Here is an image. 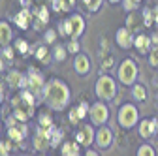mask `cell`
Returning <instances> with one entry per match:
<instances>
[{"instance_id": "obj_1", "label": "cell", "mask_w": 158, "mask_h": 156, "mask_svg": "<svg viewBox=\"0 0 158 156\" xmlns=\"http://www.w3.org/2000/svg\"><path fill=\"white\" fill-rule=\"evenodd\" d=\"M42 102L45 104V107H49L51 111H66V107L72 102V92L66 81L53 77V79L45 81L44 90H42Z\"/></svg>"}, {"instance_id": "obj_2", "label": "cell", "mask_w": 158, "mask_h": 156, "mask_svg": "<svg viewBox=\"0 0 158 156\" xmlns=\"http://www.w3.org/2000/svg\"><path fill=\"white\" fill-rule=\"evenodd\" d=\"M40 98L28 88H21L13 98H11V113L17 117L19 121L28 122L32 117L36 115V104Z\"/></svg>"}, {"instance_id": "obj_3", "label": "cell", "mask_w": 158, "mask_h": 156, "mask_svg": "<svg viewBox=\"0 0 158 156\" xmlns=\"http://www.w3.org/2000/svg\"><path fill=\"white\" fill-rule=\"evenodd\" d=\"M85 27H87V23H85V19H83V15H79V13H70L68 17H64L60 23H58V34H60L62 38H73V40H79V38L83 36V32H85Z\"/></svg>"}, {"instance_id": "obj_4", "label": "cell", "mask_w": 158, "mask_h": 156, "mask_svg": "<svg viewBox=\"0 0 158 156\" xmlns=\"http://www.w3.org/2000/svg\"><path fill=\"white\" fill-rule=\"evenodd\" d=\"M94 94L98 100H104V102H111L115 100V94H117V81L113 79L111 75L104 73L96 79L94 83Z\"/></svg>"}, {"instance_id": "obj_5", "label": "cell", "mask_w": 158, "mask_h": 156, "mask_svg": "<svg viewBox=\"0 0 158 156\" xmlns=\"http://www.w3.org/2000/svg\"><path fill=\"white\" fill-rule=\"evenodd\" d=\"M137 64L134 58H124V60L118 64V70H117V77H118V83L124 85V87H132L135 81H137Z\"/></svg>"}, {"instance_id": "obj_6", "label": "cell", "mask_w": 158, "mask_h": 156, "mask_svg": "<svg viewBox=\"0 0 158 156\" xmlns=\"http://www.w3.org/2000/svg\"><path fill=\"white\" fill-rule=\"evenodd\" d=\"M117 122L121 128L124 130H132L137 122H139V111L134 104H123L121 109H118V115H117Z\"/></svg>"}, {"instance_id": "obj_7", "label": "cell", "mask_w": 158, "mask_h": 156, "mask_svg": "<svg viewBox=\"0 0 158 156\" xmlns=\"http://www.w3.org/2000/svg\"><path fill=\"white\" fill-rule=\"evenodd\" d=\"M89 119H90V122H92L96 128H98V126H104V124L109 121V107H107V102L98 100V102L90 104Z\"/></svg>"}, {"instance_id": "obj_8", "label": "cell", "mask_w": 158, "mask_h": 156, "mask_svg": "<svg viewBox=\"0 0 158 156\" xmlns=\"http://www.w3.org/2000/svg\"><path fill=\"white\" fill-rule=\"evenodd\" d=\"M94 138H96V126L92 122H81L77 124V130L73 133V139L81 145V147H90L94 145Z\"/></svg>"}, {"instance_id": "obj_9", "label": "cell", "mask_w": 158, "mask_h": 156, "mask_svg": "<svg viewBox=\"0 0 158 156\" xmlns=\"http://www.w3.org/2000/svg\"><path fill=\"white\" fill-rule=\"evenodd\" d=\"M44 85H45V79H44V73L40 72L38 68H28L27 72V88L32 90L40 102H42V90H44Z\"/></svg>"}, {"instance_id": "obj_10", "label": "cell", "mask_w": 158, "mask_h": 156, "mask_svg": "<svg viewBox=\"0 0 158 156\" xmlns=\"http://www.w3.org/2000/svg\"><path fill=\"white\" fill-rule=\"evenodd\" d=\"M6 133H8V138H10L15 145H21V143L28 138V124H27L25 121H19L17 124L8 126V128H6Z\"/></svg>"}, {"instance_id": "obj_11", "label": "cell", "mask_w": 158, "mask_h": 156, "mask_svg": "<svg viewBox=\"0 0 158 156\" xmlns=\"http://www.w3.org/2000/svg\"><path fill=\"white\" fill-rule=\"evenodd\" d=\"M32 147L38 152H45L51 149V139H49V130L38 126L34 132V138H32Z\"/></svg>"}, {"instance_id": "obj_12", "label": "cell", "mask_w": 158, "mask_h": 156, "mask_svg": "<svg viewBox=\"0 0 158 156\" xmlns=\"http://www.w3.org/2000/svg\"><path fill=\"white\" fill-rule=\"evenodd\" d=\"M94 145L100 149V150H106L113 145V132L109 126H98L96 128V138H94Z\"/></svg>"}, {"instance_id": "obj_13", "label": "cell", "mask_w": 158, "mask_h": 156, "mask_svg": "<svg viewBox=\"0 0 158 156\" xmlns=\"http://www.w3.org/2000/svg\"><path fill=\"white\" fill-rule=\"evenodd\" d=\"M11 19H13V25H15L17 28L28 30V28L32 27V21H34V13H32L30 8H21Z\"/></svg>"}, {"instance_id": "obj_14", "label": "cell", "mask_w": 158, "mask_h": 156, "mask_svg": "<svg viewBox=\"0 0 158 156\" xmlns=\"http://www.w3.org/2000/svg\"><path fill=\"white\" fill-rule=\"evenodd\" d=\"M34 21H32V27L36 30H42L45 25H49V6L47 4H38L34 10Z\"/></svg>"}, {"instance_id": "obj_15", "label": "cell", "mask_w": 158, "mask_h": 156, "mask_svg": "<svg viewBox=\"0 0 158 156\" xmlns=\"http://www.w3.org/2000/svg\"><path fill=\"white\" fill-rule=\"evenodd\" d=\"M4 81L10 88H15V90L27 88V73H21L19 70H10L4 77Z\"/></svg>"}, {"instance_id": "obj_16", "label": "cell", "mask_w": 158, "mask_h": 156, "mask_svg": "<svg viewBox=\"0 0 158 156\" xmlns=\"http://www.w3.org/2000/svg\"><path fill=\"white\" fill-rule=\"evenodd\" d=\"M92 70V62H90V56L85 53H77L73 55V72L77 75H87Z\"/></svg>"}, {"instance_id": "obj_17", "label": "cell", "mask_w": 158, "mask_h": 156, "mask_svg": "<svg viewBox=\"0 0 158 156\" xmlns=\"http://www.w3.org/2000/svg\"><path fill=\"white\" fill-rule=\"evenodd\" d=\"M115 42H117V45L121 47V49H132V45H134V36H132V30L128 28V27H121L117 32H115Z\"/></svg>"}, {"instance_id": "obj_18", "label": "cell", "mask_w": 158, "mask_h": 156, "mask_svg": "<svg viewBox=\"0 0 158 156\" xmlns=\"http://www.w3.org/2000/svg\"><path fill=\"white\" fill-rule=\"evenodd\" d=\"M156 122H158V119H143L139 124H137V132H139V138H143V139L152 138L154 132H156Z\"/></svg>"}, {"instance_id": "obj_19", "label": "cell", "mask_w": 158, "mask_h": 156, "mask_svg": "<svg viewBox=\"0 0 158 156\" xmlns=\"http://www.w3.org/2000/svg\"><path fill=\"white\" fill-rule=\"evenodd\" d=\"M151 43H152V38L147 36V34H137L134 38V47H135V51L139 55H149Z\"/></svg>"}, {"instance_id": "obj_20", "label": "cell", "mask_w": 158, "mask_h": 156, "mask_svg": "<svg viewBox=\"0 0 158 156\" xmlns=\"http://www.w3.org/2000/svg\"><path fill=\"white\" fill-rule=\"evenodd\" d=\"M13 40V28L8 21H0V47H4V45H10Z\"/></svg>"}, {"instance_id": "obj_21", "label": "cell", "mask_w": 158, "mask_h": 156, "mask_svg": "<svg viewBox=\"0 0 158 156\" xmlns=\"http://www.w3.org/2000/svg\"><path fill=\"white\" fill-rule=\"evenodd\" d=\"M60 154H62V156H79V154H81V145H79L75 139L62 141V145H60Z\"/></svg>"}, {"instance_id": "obj_22", "label": "cell", "mask_w": 158, "mask_h": 156, "mask_svg": "<svg viewBox=\"0 0 158 156\" xmlns=\"http://www.w3.org/2000/svg\"><path fill=\"white\" fill-rule=\"evenodd\" d=\"M64 138V132L60 128H56L55 124L49 128V139H51V149H58V145H62Z\"/></svg>"}, {"instance_id": "obj_23", "label": "cell", "mask_w": 158, "mask_h": 156, "mask_svg": "<svg viewBox=\"0 0 158 156\" xmlns=\"http://www.w3.org/2000/svg\"><path fill=\"white\" fill-rule=\"evenodd\" d=\"M34 56L38 58L40 62H44V64H49V62H51V58H53V53L49 51L47 43H44V45L36 47V51H34Z\"/></svg>"}, {"instance_id": "obj_24", "label": "cell", "mask_w": 158, "mask_h": 156, "mask_svg": "<svg viewBox=\"0 0 158 156\" xmlns=\"http://www.w3.org/2000/svg\"><path fill=\"white\" fill-rule=\"evenodd\" d=\"M51 53H53V60H56V62H64L66 56L70 55L68 49H66V45H60V43H56Z\"/></svg>"}, {"instance_id": "obj_25", "label": "cell", "mask_w": 158, "mask_h": 156, "mask_svg": "<svg viewBox=\"0 0 158 156\" xmlns=\"http://www.w3.org/2000/svg\"><path fill=\"white\" fill-rule=\"evenodd\" d=\"M132 98L137 100V102H145L147 100V90H145V87L139 85V83H134L132 85Z\"/></svg>"}, {"instance_id": "obj_26", "label": "cell", "mask_w": 158, "mask_h": 156, "mask_svg": "<svg viewBox=\"0 0 158 156\" xmlns=\"http://www.w3.org/2000/svg\"><path fill=\"white\" fill-rule=\"evenodd\" d=\"M13 47H15V51L19 55H27L30 51V45H28V42L25 40V38H15V40H13Z\"/></svg>"}, {"instance_id": "obj_27", "label": "cell", "mask_w": 158, "mask_h": 156, "mask_svg": "<svg viewBox=\"0 0 158 156\" xmlns=\"http://www.w3.org/2000/svg\"><path fill=\"white\" fill-rule=\"evenodd\" d=\"M53 124H55V122H53V117H51L49 113H40V115H38V126L49 130Z\"/></svg>"}, {"instance_id": "obj_28", "label": "cell", "mask_w": 158, "mask_h": 156, "mask_svg": "<svg viewBox=\"0 0 158 156\" xmlns=\"http://www.w3.org/2000/svg\"><path fill=\"white\" fill-rule=\"evenodd\" d=\"M102 4H104V0H85V2H83L85 10H87L89 13H96L98 10L102 8Z\"/></svg>"}, {"instance_id": "obj_29", "label": "cell", "mask_w": 158, "mask_h": 156, "mask_svg": "<svg viewBox=\"0 0 158 156\" xmlns=\"http://www.w3.org/2000/svg\"><path fill=\"white\" fill-rule=\"evenodd\" d=\"M13 141L10 139V138H6V139H2L0 141V156H8L10 152H11V149H13Z\"/></svg>"}, {"instance_id": "obj_30", "label": "cell", "mask_w": 158, "mask_h": 156, "mask_svg": "<svg viewBox=\"0 0 158 156\" xmlns=\"http://www.w3.org/2000/svg\"><path fill=\"white\" fill-rule=\"evenodd\" d=\"M56 36H58V30H55V28H47V30L44 32V43L53 45V43L56 42Z\"/></svg>"}, {"instance_id": "obj_31", "label": "cell", "mask_w": 158, "mask_h": 156, "mask_svg": "<svg viewBox=\"0 0 158 156\" xmlns=\"http://www.w3.org/2000/svg\"><path fill=\"white\" fill-rule=\"evenodd\" d=\"M154 17H156V13H154L152 10H149V8H143V25H145L147 28L154 25Z\"/></svg>"}, {"instance_id": "obj_32", "label": "cell", "mask_w": 158, "mask_h": 156, "mask_svg": "<svg viewBox=\"0 0 158 156\" xmlns=\"http://www.w3.org/2000/svg\"><path fill=\"white\" fill-rule=\"evenodd\" d=\"M89 109H90V105H89L87 102H81V104L75 107V113H77V117H79V121H83L85 117H89Z\"/></svg>"}, {"instance_id": "obj_33", "label": "cell", "mask_w": 158, "mask_h": 156, "mask_svg": "<svg viewBox=\"0 0 158 156\" xmlns=\"http://www.w3.org/2000/svg\"><path fill=\"white\" fill-rule=\"evenodd\" d=\"M66 49L70 55H77V53H81V45H79V40H73V38H70L68 43H66Z\"/></svg>"}, {"instance_id": "obj_34", "label": "cell", "mask_w": 158, "mask_h": 156, "mask_svg": "<svg viewBox=\"0 0 158 156\" xmlns=\"http://www.w3.org/2000/svg\"><path fill=\"white\" fill-rule=\"evenodd\" d=\"M137 156H154L156 152H154V149L149 145V143H143V145H139L137 147V152H135Z\"/></svg>"}, {"instance_id": "obj_35", "label": "cell", "mask_w": 158, "mask_h": 156, "mask_svg": "<svg viewBox=\"0 0 158 156\" xmlns=\"http://www.w3.org/2000/svg\"><path fill=\"white\" fill-rule=\"evenodd\" d=\"M17 51H15V47H10V45H4L2 47V51H0V56H4L6 60H11L13 58V55H15Z\"/></svg>"}, {"instance_id": "obj_36", "label": "cell", "mask_w": 158, "mask_h": 156, "mask_svg": "<svg viewBox=\"0 0 158 156\" xmlns=\"http://www.w3.org/2000/svg\"><path fill=\"white\" fill-rule=\"evenodd\" d=\"M149 64L152 68H158V47H152L149 51Z\"/></svg>"}, {"instance_id": "obj_37", "label": "cell", "mask_w": 158, "mask_h": 156, "mask_svg": "<svg viewBox=\"0 0 158 156\" xmlns=\"http://www.w3.org/2000/svg\"><path fill=\"white\" fill-rule=\"evenodd\" d=\"M121 4H123V8H124L128 13H130V11H135L137 8H139V2H135V0H123Z\"/></svg>"}, {"instance_id": "obj_38", "label": "cell", "mask_w": 158, "mask_h": 156, "mask_svg": "<svg viewBox=\"0 0 158 156\" xmlns=\"http://www.w3.org/2000/svg\"><path fill=\"white\" fill-rule=\"evenodd\" d=\"M60 6H62V11L64 13H70L75 6V0H60Z\"/></svg>"}, {"instance_id": "obj_39", "label": "cell", "mask_w": 158, "mask_h": 156, "mask_svg": "<svg viewBox=\"0 0 158 156\" xmlns=\"http://www.w3.org/2000/svg\"><path fill=\"white\" fill-rule=\"evenodd\" d=\"M4 100H6V87H4L2 81H0V105L4 104Z\"/></svg>"}, {"instance_id": "obj_40", "label": "cell", "mask_w": 158, "mask_h": 156, "mask_svg": "<svg viewBox=\"0 0 158 156\" xmlns=\"http://www.w3.org/2000/svg\"><path fill=\"white\" fill-rule=\"evenodd\" d=\"M102 66H106V68H111V66H113V58H111V56H107L106 60L102 62Z\"/></svg>"}, {"instance_id": "obj_41", "label": "cell", "mask_w": 158, "mask_h": 156, "mask_svg": "<svg viewBox=\"0 0 158 156\" xmlns=\"http://www.w3.org/2000/svg\"><path fill=\"white\" fill-rule=\"evenodd\" d=\"M19 4H21V8H30L32 0H19Z\"/></svg>"}, {"instance_id": "obj_42", "label": "cell", "mask_w": 158, "mask_h": 156, "mask_svg": "<svg viewBox=\"0 0 158 156\" xmlns=\"http://www.w3.org/2000/svg\"><path fill=\"white\" fill-rule=\"evenodd\" d=\"M4 70H6V58L0 56V73H4Z\"/></svg>"}, {"instance_id": "obj_43", "label": "cell", "mask_w": 158, "mask_h": 156, "mask_svg": "<svg viewBox=\"0 0 158 156\" xmlns=\"http://www.w3.org/2000/svg\"><path fill=\"white\" fill-rule=\"evenodd\" d=\"M85 154H87V156H96L98 152H96V150H92L90 147H87V152H85Z\"/></svg>"}, {"instance_id": "obj_44", "label": "cell", "mask_w": 158, "mask_h": 156, "mask_svg": "<svg viewBox=\"0 0 158 156\" xmlns=\"http://www.w3.org/2000/svg\"><path fill=\"white\" fill-rule=\"evenodd\" d=\"M154 13H156V17H154V23H156V27H158V8L154 10Z\"/></svg>"}, {"instance_id": "obj_45", "label": "cell", "mask_w": 158, "mask_h": 156, "mask_svg": "<svg viewBox=\"0 0 158 156\" xmlns=\"http://www.w3.org/2000/svg\"><path fill=\"white\" fill-rule=\"evenodd\" d=\"M109 4H118V2H123V0H107Z\"/></svg>"}, {"instance_id": "obj_46", "label": "cell", "mask_w": 158, "mask_h": 156, "mask_svg": "<svg viewBox=\"0 0 158 156\" xmlns=\"http://www.w3.org/2000/svg\"><path fill=\"white\" fill-rule=\"evenodd\" d=\"M156 132H158V122H156Z\"/></svg>"}, {"instance_id": "obj_47", "label": "cell", "mask_w": 158, "mask_h": 156, "mask_svg": "<svg viewBox=\"0 0 158 156\" xmlns=\"http://www.w3.org/2000/svg\"><path fill=\"white\" fill-rule=\"evenodd\" d=\"M135 2H141V0H135Z\"/></svg>"}, {"instance_id": "obj_48", "label": "cell", "mask_w": 158, "mask_h": 156, "mask_svg": "<svg viewBox=\"0 0 158 156\" xmlns=\"http://www.w3.org/2000/svg\"><path fill=\"white\" fill-rule=\"evenodd\" d=\"M0 130H2V124H0Z\"/></svg>"}, {"instance_id": "obj_49", "label": "cell", "mask_w": 158, "mask_h": 156, "mask_svg": "<svg viewBox=\"0 0 158 156\" xmlns=\"http://www.w3.org/2000/svg\"><path fill=\"white\" fill-rule=\"evenodd\" d=\"M81 2H85V0H81Z\"/></svg>"}]
</instances>
